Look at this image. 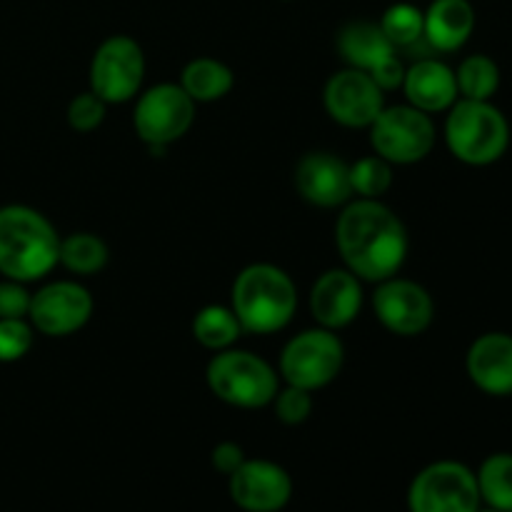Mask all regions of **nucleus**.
I'll return each instance as SVG.
<instances>
[{"label":"nucleus","instance_id":"nucleus-1","mask_svg":"<svg viewBox=\"0 0 512 512\" xmlns=\"http://www.w3.org/2000/svg\"><path fill=\"white\" fill-rule=\"evenodd\" d=\"M335 245L345 268L368 283L398 275L410 248L403 220L388 205L368 198L345 203L335 223Z\"/></svg>","mask_w":512,"mask_h":512},{"label":"nucleus","instance_id":"nucleus-2","mask_svg":"<svg viewBox=\"0 0 512 512\" xmlns=\"http://www.w3.org/2000/svg\"><path fill=\"white\" fill-rule=\"evenodd\" d=\"M60 238L53 223L28 205L0 208V273L33 283L58 265Z\"/></svg>","mask_w":512,"mask_h":512},{"label":"nucleus","instance_id":"nucleus-3","mask_svg":"<svg viewBox=\"0 0 512 512\" xmlns=\"http://www.w3.org/2000/svg\"><path fill=\"white\" fill-rule=\"evenodd\" d=\"M233 313L248 335H270L288 328L298 310V288L278 265L253 263L233 283Z\"/></svg>","mask_w":512,"mask_h":512},{"label":"nucleus","instance_id":"nucleus-4","mask_svg":"<svg viewBox=\"0 0 512 512\" xmlns=\"http://www.w3.org/2000/svg\"><path fill=\"white\" fill-rule=\"evenodd\" d=\"M445 143L465 165H493L508 153L510 123L490 100L458 98L445 120Z\"/></svg>","mask_w":512,"mask_h":512},{"label":"nucleus","instance_id":"nucleus-5","mask_svg":"<svg viewBox=\"0 0 512 512\" xmlns=\"http://www.w3.org/2000/svg\"><path fill=\"white\" fill-rule=\"evenodd\" d=\"M205 380L215 398L243 410L265 408L280 390L273 365L250 350H220L208 363Z\"/></svg>","mask_w":512,"mask_h":512},{"label":"nucleus","instance_id":"nucleus-6","mask_svg":"<svg viewBox=\"0 0 512 512\" xmlns=\"http://www.w3.org/2000/svg\"><path fill=\"white\" fill-rule=\"evenodd\" d=\"M343 360L345 348L335 330H303L280 353V375L288 385L315 393L338 378Z\"/></svg>","mask_w":512,"mask_h":512},{"label":"nucleus","instance_id":"nucleus-7","mask_svg":"<svg viewBox=\"0 0 512 512\" xmlns=\"http://www.w3.org/2000/svg\"><path fill=\"white\" fill-rule=\"evenodd\" d=\"M478 480L458 460H438L413 478L408 490L410 512H478Z\"/></svg>","mask_w":512,"mask_h":512},{"label":"nucleus","instance_id":"nucleus-8","mask_svg":"<svg viewBox=\"0 0 512 512\" xmlns=\"http://www.w3.org/2000/svg\"><path fill=\"white\" fill-rule=\"evenodd\" d=\"M370 145L390 165L420 163L435 145V123L413 105L383 108L370 125Z\"/></svg>","mask_w":512,"mask_h":512},{"label":"nucleus","instance_id":"nucleus-9","mask_svg":"<svg viewBox=\"0 0 512 512\" xmlns=\"http://www.w3.org/2000/svg\"><path fill=\"white\" fill-rule=\"evenodd\" d=\"M145 78V55L128 35H110L90 63V90L105 103H128Z\"/></svg>","mask_w":512,"mask_h":512},{"label":"nucleus","instance_id":"nucleus-10","mask_svg":"<svg viewBox=\"0 0 512 512\" xmlns=\"http://www.w3.org/2000/svg\"><path fill=\"white\" fill-rule=\"evenodd\" d=\"M195 120V103L180 85L160 83L135 103L133 125L145 145H170L183 138Z\"/></svg>","mask_w":512,"mask_h":512},{"label":"nucleus","instance_id":"nucleus-11","mask_svg":"<svg viewBox=\"0 0 512 512\" xmlns=\"http://www.w3.org/2000/svg\"><path fill=\"white\" fill-rule=\"evenodd\" d=\"M93 315V295L75 280H55L30 298V325L48 338H65Z\"/></svg>","mask_w":512,"mask_h":512},{"label":"nucleus","instance_id":"nucleus-12","mask_svg":"<svg viewBox=\"0 0 512 512\" xmlns=\"http://www.w3.org/2000/svg\"><path fill=\"white\" fill-rule=\"evenodd\" d=\"M373 310L385 330L403 338L425 333L435 318V305L428 290L415 280L395 278V275L378 283Z\"/></svg>","mask_w":512,"mask_h":512},{"label":"nucleus","instance_id":"nucleus-13","mask_svg":"<svg viewBox=\"0 0 512 512\" xmlns=\"http://www.w3.org/2000/svg\"><path fill=\"white\" fill-rule=\"evenodd\" d=\"M323 105L330 118L345 128H370L385 108V95L365 70L345 68L325 83Z\"/></svg>","mask_w":512,"mask_h":512},{"label":"nucleus","instance_id":"nucleus-14","mask_svg":"<svg viewBox=\"0 0 512 512\" xmlns=\"http://www.w3.org/2000/svg\"><path fill=\"white\" fill-rule=\"evenodd\" d=\"M233 503L245 512H278L293 495V480L270 460H245L228 478Z\"/></svg>","mask_w":512,"mask_h":512},{"label":"nucleus","instance_id":"nucleus-15","mask_svg":"<svg viewBox=\"0 0 512 512\" xmlns=\"http://www.w3.org/2000/svg\"><path fill=\"white\" fill-rule=\"evenodd\" d=\"M295 188L315 208H340L353 198L350 165L325 150L303 155L295 168Z\"/></svg>","mask_w":512,"mask_h":512},{"label":"nucleus","instance_id":"nucleus-16","mask_svg":"<svg viewBox=\"0 0 512 512\" xmlns=\"http://www.w3.org/2000/svg\"><path fill=\"white\" fill-rule=\"evenodd\" d=\"M363 308V285L348 268L325 270L310 290V313L320 328H348Z\"/></svg>","mask_w":512,"mask_h":512},{"label":"nucleus","instance_id":"nucleus-17","mask_svg":"<svg viewBox=\"0 0 512 512\" xmlns=\"http://www.w3.org/2000/svg\"><path fill=\"white\" fill-rule=\"evenodd\" d=\"M465 370L475 388L493 398L512 395V335L485 333L470 345Z\"/></svg>","mask_w":512,"mask_h":512},{"label":"nucleus","instance_id":"nucleus-18","mask_svg":"<svg viewBox=\"0 0 512 512\" xmlns=\"http://www.w3.org/2000/svg\"><path fill=\"white\" fill-rule=\"evenodd\" d=\"M403 93L408 105L428 115L445 113L460 98L455 70L438 58L415 60L410 68H405Z\"/></svg>","mask_w":512,"mask_h":512},{"label":"nucleus","instance_id":"nucleus-19","mask_svg":"<svg viewBox=\"0 0 512 512\" xmlns=\"http://www.w3.org/2000/svg\"><path fill=\"white\" fill-rule=\"evenodd\" d=\"M423 18V38L435 53H455L475 30V10L470 0H433Z\"/></svg>","mask_w":512,"mask_h":512},{"label":"nucleus","instance_id":"nucleus-20","mask_svg":"<svg viewBox=\"0 0 512 512\" xmlns=\"http://www.w3.org/2000/svg\"><path fill=\"white\" fill-rule=\"evenodd\" d=\"M338 53L340 58L348 63V68L358 70H373L380 60L390 58L395 48L385 33L380 30L378 23L370 20H353V23L343 25L338 33Z\"/></svg>","mask_w":512,"mask_h":512},{"label":"nucleus","instance_id":"nucleus-21","mask_svg":"<svg viewBox=\"0 0 512 512\" xmlns=\"http://www.w3.org/2000/svg\"><path fill=\"white\" fill-rule=\"evenodd\" d=\"M235 75L225 63L215 58H195L180 73V88L193 103H215L233 90Z\"/></svg>","mask_w":512,"mask_h":512},{"label":"nucleus","instance_id":"nucleus-22","mask_svg":"<svg viewBox=\"0 0 512 512\" xmlns=\"http://www.w3.org/2000/svg\"><path fill=\"white\" fill-rule=\"evenodd\" d=\"M243 335L238 318H235L233 308H223V305H208L200 310L193 320V338L198 340L203 348L215 350H228L238 343Z\"/></svg>","mask_w":512,"mask_h":512},{"label":"nucleus","instance_id":"nucleus-23","mask_svg":"<svg viewBox=\"0 0 512 512\" xmlns=\"http://www.w3.org/2000/svg\"><path fill=\"white\" fill-rule=\"evenodd\" d=\"M480 500L488 508L512 512V453H495L475 473Z\"/></svg>","mask_w":512,"mask_h":512},{"label":"nucleus","instance_id":"nucleus-24","mask_svg":"<svg viewBox=\"0 0 512 512\" xmlns=\"http://www.w3.org/2000/svg\"><path fill=\"white\" fill-rule=\"evenodd\" d=\"M58 263L75 275H95L108 265V245L93 233H73L60 240Z\"/></svg>","mask_w":512,"mask_h":512},{"label":"nucleus","instance_id":"nucleus-25","mask_svg":"<svg viewBox=\"0 0 512 512\" xmlns=\"http://www.w3.org/2000/svg\"><path fill=\"white\" fill-rule=\"evenodd\" d=\"M458 95L468 100H490L500 88V68L490 55H470L455 70Z\"/></svg>","mask_w":512,"mask_h":512},{"label":"nucleus","instance_id":"nucleus-26","mask_svg":"<svg viewBox=\"0 0 512 512\" xmlns=\"http://www.w3.org/2000/svg\"><path fill=\"white\" fill-rule=\"evenodd\" d=\"M380 30L395 50H405L423 38V10L410 3H395L380 18Z\"/></svg>","mask_w":512,"mask_h":512},{"label":"nucleus","instance_id":"nucleus-27","mask_svg":"<svg viewBox=\"0 0 512 512\" xmlns=\"http://www.w3.org/2000/svg\"><path fill=\"white\" fill-rule=\"evenodd\" d=\"M350 185L358 198L378 200L393 185V165L380 155H368L350 165Z\"/></svg>","mask_w":512,"mask_h":512},{"label":"nucleus","instance_id":"nucleus-28","mask_svg":"<svg viewBox=\"0 0 512 512\" xmlns=\"http://www.w3.org/2000/svg\"><path fill=\"white\" fill-rule=\"evenodd\" d=\"M33 348V325L25 318L0 320V363H15Z\"/></svg>","mask_w":512,"mask_h":512},{"label":"nucleus","instance_id":"nucleus-29","mask_svg":"<svg viewBox=\"0 0 512 512\" xmlns=\"http://www.w3.org/2000/svg\"><path fill=\"white\" fill-rule=\"evenodd\" d=\"M105 108L108 103L98 98L93 90L75 95L68 105V125L78 133H90V130L100 128V123L105 120Z\"/></svg>","mask_w":512,"mask_h":512},{"label":"nucleus","instance_id":"nucleus-30","mask_svg":"<svg viewBox=\"0 0 512 512\" xmlns=\"http://www.w3.org/2000/svg\"><path fill=\"white\" fill-rule=\"evenodd\" d=\"M273 405L280 423L300 425L313 413V393L303 388H295V385H288L285 390H278Z\"/></svg>","mask_w":512,"mask_h":512},{"label":"nucleus","instance_id":"nucleus-31","mask_svg":"<svg viewBox=\"0 0 512 512\" xmlns=\"http://www.w3.org/2000/svg\"><path fill=\"white\" fill-rule=\"evenodd\" d=\"M30 298L33 295L25 290V283L18 280H0V320L3 318H28Z\"/></svg>","mask_w":512,"mask_h":512},{"label":"nucleus","instance_id":"nucleus-32","mask_svg":"<svg viewBox=\"0 0 512 512\" xmlns=\"http://www.w3.org/2000/svg\"><path fill=\"white\" fill-rule=\"evenodd\" d=\"M370 78L375 80L380 90H395V88H403V80H405V65L398 55H390V58L380 60L373 70H368Z\"/></svg>","mask_w":512,"mask_h":512},{"label":"nucleus","instance_id":"nucleus-33","mask_svg":"<svg viewBox=\"0 0 512 512\" xmlns=\"http://www.w3.org/2000/svg\"><path fill=\"white\" fill-rule=\"evenodd\" d=\"M210 460H213V468L218 470V473L228 475L230 478V475H233L235 470H238L248 458H245L243 448H240L238 443H233V440H225V443L215 445Z\"/></svg>","mask_w":512,"mask_h":512},{"label":"nucleus","instance_id":"nucleus-34","mask_svg":"<svg viewBox=\"0 0 512 512\" xmlns=\"http://www.w3.org/2000/svg\"><path fill=\"white\" fill-rule=\"evenodd\" d=\"M478 512H500V510H493V508H488V510H478Z\"/></svg>","mask_w":512,"mask_h":512}]
</instances>
